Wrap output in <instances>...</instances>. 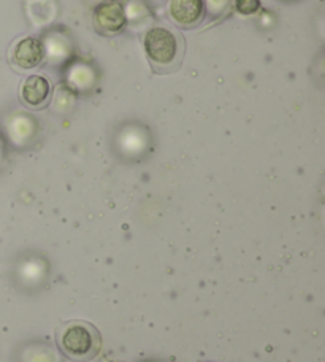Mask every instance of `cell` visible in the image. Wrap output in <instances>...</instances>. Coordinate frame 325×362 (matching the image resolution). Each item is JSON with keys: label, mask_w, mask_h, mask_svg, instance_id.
Here are the masks:
<instances>
[{"label": "cell", "mask_w": 325, "mask_h": 362, "mask_svg": "<svg viewBox=\"0 0 325 362\" xmlns=\"http://www.w3.org/2000/svg\"><path fill=\"white\" fill-rule=\"evenodd\" d=\"M61 351L71 361L84 362L97 356L100 350V335L84 321H69L57 332Z\"/></svg>", "instance_id": "7a4b0ae2"}, {"label": "cell", "mask_w": 325, "mask_h": 362, "mask_svg": "<svg viewBox=\"0 0 325 362\" xmlns=\"http://www.w3.org/2000/svg\"><path fill=\"white\" fill-rule=\"evenodd\" d=\"M93 21L97 32L113 37L121 34L127 25V13L118 0H105L95 6Z\"/></svg>", "instance_id": "3957f363"}, {"label": "cell", "mask_w": 325, "mask_h": 362, "mask_svg": "<svg viewBox=\"0 0 325 362\" xmlns=\"http://www.w3.org/2000/svg\"><path fill=\"white\" fill-rule=\"evenodd\" d=\"M149 64L159 74H168L179 66L184 54V42L178 32L164 25L148 29L143 40Z\"/></svg>", "instance_id": "6da1fadb"}, {"label": "cell", "mask_w": 325, "mask_h": 362, "mask_svg": "<svg viewBox=\"0 0 325 362\" xmlns=\"http://www.w3.org/2000/svg\"><path fill=\"white\" fill-rule=\"evenodd\" d=\"M205 11L210 13L211 16H223L230 10L233 0H203Z\"/></svg>", "instance_id": "ba28073f"}, {"label": "cell", "mask_w": 325, "mask_h": 362, "mask_svg": "<svg viewBox=\"0 0 325 362\" xmlns=\"http://www.w3.org/2000/svg\"><path fill=\"white\" fill-rule=\"evenodd\" d=\"M45 59V47L35 37H25L19 40L11 51V62L21 70H32L40 66Z\"/></svg>", "instance_id": "5b68a950"}, {"label": "cell", "mask_w": 325, "mask_h": 362, "mask_svg": "<svg viewBox=\"0 0 325 362\" xmlns=\"http://www.w3.org/2000/svg\"><path fill=\"white\" fill-rule=\"evenodd\" d=\"M233 5L243 16H252L260 10V0H233Z\"/></svg>", "instance_id": "9c48e42d"}, {"label": "cell", "mask_w": 325, "mask_h": 362, "mask_svg": "<svg viewBox=\"0 0 325 362\" xmlns=\"http://www.w3.org/2000/svg\"><path fill=\"white\" fill-rule=\"evenodd\" d=\"M0 158H2V146H0Z\"/></svg>", "instance_id": "30bf717a"}, {"label": "cell", "mask_w": 325, "mask_h": 362, "mask_svg": "<svg viewBox=\"0 0 325 362\" xmlns=\"http://www.w3.org/2000/svg\"><path fill=\"white\" fill-rule=\"evenodd\" d=\"M284 2H294V0H284Z\"/></svg>", "instance_id": "8fae6325"}, {"label": "cell", "mask_w": 325, "mask_h": 362, "mask_svg": "<svg viewBox=\"0 0 325 362\" xmlns=\"http://www.w3.org/2000/svg\"><path fill=\"white\" fill-rule=\"evenodd\" d=\"M168 15L178 28L192 29L203 21L205 4L203 0H170Z\"/></svg>", "instance_id": "277c9868"}, {"label": "cell", "mask_w": 325, "mask_h": 362, "mask_svg": "<svg viewBox=\"0 0 325 362\" xmlns=\"http://www.w3.org/2000/svg\"><path fill=\"white\" fill-rule=\"evenodd\" d=\"M67 80H69V85L75 89H80V90L90 89L95 83V74L88 64L76 62L70 67Z\"/></svg>", "instance_id": "52a82bcc"}, {"label": "cell", "mask_w": 325, "mask_h": 362, "mask_svg": "<svg viewBox=\"0 0 325 362\" xmlns=\"http://www.w3.org/2000/svg\"><path fill=\"white\" fill-rule=\"evenodd\" d=\"M53 88L43 75H30L21 86V100L29 108H43L51 99Z\"/></svg>", "instance_id": "8992f818"}]
</instances>
